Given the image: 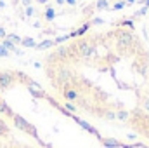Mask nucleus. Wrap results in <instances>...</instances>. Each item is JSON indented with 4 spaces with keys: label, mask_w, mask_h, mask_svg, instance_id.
<instances>
[{
    "label": "nucleus",
    "mask_w": 149,
    "mask_h": 148,
    "mask_svg": "<svg viewBox=\"0 0 149 148\" xmlns=\"http://www.w3.org/2000/svg\"><path fill=\"white\" fill-rule=\"evenodd\" d=\"M132 42H134V35L130 32H120L118 33V44L120 45L128 47V45H132Z\"/></svg>",
    "instance_id": "obj_3"
},
{
    "label": "nucleus",
    "mask_w": 149,
    "mask_h": 148,
    "mask_svg": "<svg viewBox=\"0 0 149 148\" xmlns=\"http://www.w3.org/2000/svg\"><path fill=\"white\" fill-rule=\"evenodd\" d=\"M33 14H35V9H33L31 5H26V16H28V18H31Z\"/></svg>",
    "instance_id": "obj_7"
},
{
    "label": "nucleus",
    "mask_w": 149,
    "mask_h": 148,
    "mask_svg": "<svg viewBox=\"0 0 149 148\" xmlns=\"http://www.w3.org/2000/svg\"><path fill=\"white\" fill-rule=\"evenodd\" d=\"M2 7H5V2H3V0H0V9H2Z\"/></svg>",
    "instance_id": "obj_11"
},
{
    "label": "nucleus",
    "mask_w": 149,
    "mask_h": 148,
    "mask_svg": "<svg viewBox=\"0 0 149 148\" xmlns=\"http://www.w3.org/2000/svg\"><path fill=\"white\" fill-rule=\"evenodd\" d=\"M5 35H7V33H5V30H3V28H0V37L5 38Z\"/></svg>",
    "instance_id": "obj_8"
},
{
    "label": "nucleus",
    "mask_w": 149,
    "mask_h": 148,
    "mask_svg": "<svg viewBox=\"0 0 149 148\" xmlns=\"http://www.w3.org/2000/svg\"><path fill=\"white\" fill-rule=\"evenodd\" d=\"M9 54H10V51H7V49H5V47L0 44V58H7Z\"/></svg>",
    "instance_id": "obj_6"
},
{
    "label": "nucleus",
    "mask_w": 149,
    "mask_h": 148,
    "mask_svg": "<svg viewBox=\"0 0 149 148\" xmlns=\"http://www.w3.org/2000/svg\"><path fill=\"white\" fill-rule=\"evenodd\" d=\"M43 16H45V19H47V21H52V19L56 18V12H54V9H52V7L49 5V7L45 9V12H43Z\"/></svg>",
    "instance_id": "obj_4"
},
{
    "label": "nucleus",
    "mask_w": 149,
    "mask_h": 148,
    "mask_svg": "<svg viewBox=\"0 0 149 148\" xmlns=\"http://www.w3.org/2000/svg\"><path fill=\"white\" fill-rule=\"evenodd\" d=\"M76 49H78V54H80L83 59H90V58H94V56L97 54L95 47H94V45H90L88 42H80Z\"/></svg>",
    "instance_id": "obj_2"
},
{
    "label": "nucleus",
    "mask_w": 149,
    "mask_h": 148,
    "mask_svg": "<svg viewBox=\"0 0 149 148\" xmlns=\"http://www.w3.org/2000/svg\"><path fill=\"white\" fill-rule=\"evenodd\" d=\"M56 2H57V4H59V5H63V4H64V2H66V0H56Z\"/></svg>",
    "instance_id": "obj_12"
},
{
    "label": "nucleus",
    "mask_w": 149,
    "mask_h": 148,
    "mask_svg": "<svg viewBox=\"0 0 149 148\" xmlns=\"http://www.w3.org/2000/svg\"><path fill=\"white\" fill-rule=\"evenodd\" d=\"M10 132H12V131H10ZM10 132L0 136V148H37V147H33V145H30V143H23V141L14 140V138L10 136Z\"/></svg>",
    "instance_id": "obj_1"
},
{
    "label": "nucleus",
    "mask_w": 149,
    "mask_h": 148,
    "mask_svg": "<svg viewBox=\"0 0 149 148\" xmlns=\"http://www.w3.org/2000/svg\"><path fill=\"white\" fill-rule=\"evenodd\" d=\"M21 45H24V47H35V45H37V42H35L33 38L26 37V38H21Z\"/></svg>",
    "instance_id": "obj_5"
},
{
    "label": "nucleus",
    "mask_w": 149,
    "mask_h": 148,
    "mask_svg": "<svg viewBox=\"0 0 149 148\" xmlns=\"http://www.w3.org/2000/svg\"><path fill=\"white\" fill-rule=\"evenodd\" d=\"M38 4H47V2H49V0H37Z\"/></svg>",
    "instance_id": "obj_13"
},
{
    "label": "nucleus",
    "mask_w": 149,
    "mask_h": 148,
    "mask_svg": "<svg viewBox=\"0 0 149 148\" xmlns=\"http://www.w3.org/2000/svg\"><path fill=\"white\" fill-rule=\"evenodd\" d=\"M66 4H68V5H74V4H76V0H66Z\"/></svg>",
    "instance_id": "obj_9"
},
{
    "label": "nucleus",
    "mask_w": 149,
    "mask_h": 148,
    "mask_svg": "<svg viewBox=\"0 0 149 148\" xmlns=\"http://www.w3.org/2000/svg\"><path fill=\"white\" fill-rule=\"evenodd\" d=\"M23 4L24 5H31V0H23Z\"/></svg>",
    "instance_id": "obj_10"
}]
</instances>
